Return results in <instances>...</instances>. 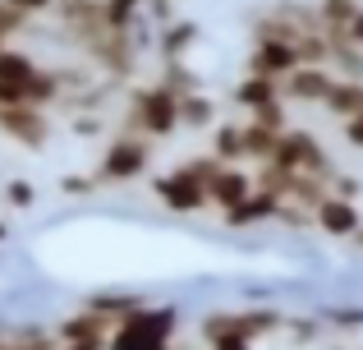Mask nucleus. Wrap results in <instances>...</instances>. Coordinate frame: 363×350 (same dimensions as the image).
Here are the masks:
<instances>
[{"label": "nucleus", "mask_w": 363, "mask_h": 350, "mask_svg": "<svg viewBox=\"0 0 363 350\" xmlns=\"http://www.w3.org/2000/svg\"><path fill=\"white\" fill-rule=\"evenodd\" d=\"M281 314L272 309H248V314H207L203 318V341L212 350H253L262 337L281 332Z\"/></svg>", "instance_id": "1"}, {"label": "nucleus", "mask_w": 363, "mask_h": 350, "mask_svg": "<svg viewBox=\"0 0 363 350\" xmlns=\"http://www.w3.org/2000/svg\"><path fill=\"white\" fill-rule=\"evenodd\" d=\"M175 337V309H138L111 327L106 350H170Z\"/></svg>", "instance_id": "2"}, {"label": "nucleus", "mask_w": 363, "mask_h": 350, "mask_svg": "<svg viewBox=\"0 0 363 350\" xmlns=\"http://www.w3.org/2000/svg\"><path fill=\"white\" fill-rule=\"evenodd\" d=\"M129 125L138 129L143 138H166L179 129V97L166 92L161 83L152 88H133L129 92Z\"/></svg>", "instance_id": "3"}, {"label": "nucleus", "mask_w": 363, "mask_h": 350, "mask_svg": "<svg viewBox=\"0 0 363 350\" xmlns=\"http://www.w3.org/2000/svg\"><path fill=\"white\" fill-rule=\"evenodd\" d=\"M147 166H152V143H147V138H138V134H116V138L106 143V153H101V162H97V171H92V180H97V185H129V180L147 175Z\"/></svg>", "instance_id": "4"}, {"label": "nucleus", "mask_w": 363, "mask_h": 350, "mask_svg": "<svg viewBox=\"0 0 363 350\" xmlns=\"http://www.w3.org/2000/svg\"><path fill=\"white\" fill-rule=\"evenodd\" d=\"M272 166H281V171H290V175H322V180H331V162H327V153H322L318 134H308V129H285V134L276 138Z\"/></svg>", "instance_id": "5"}, {"label": "nucleus", "mask_w": 363, "mask_h": 350, "mask_svg": "<svg viewBox=\"0 0 363 350\" xmlns=\"http://www.w3.org/2000/svg\"><path fill=\"white\" fill-rule=\"evenodd\" d=\"M152 194L170 207V212H203L207 207V185L198 180L189 166H175V171L152 180Z\"/></svg>", "instance_id": "6"}, {"label": "nucleus", "mask_w": 363, "mask_h": 350, "mask_svg": "<svg viewBox=\"0 0 363 350\" xmlns=\"http://www.w3.org/2000/svg\"><path fill=\"white\" fill-rule=\"evenodd\" d=\"M299 65L303 60L290 42H257L253 55H248V74H253V79H272V83H285Z\"/></svg>", "instance_id": "7"}, {"label": "nucleus", "mask_w": 363, "mask_h": 350, "mask_svg": "<svg viewBox=\"0 0 363 350\" xmlns=\"http://www.w3.org/2000/svg\"><path fill=\"white\" fill-rule=\"evenodd\" d=\"M331 83H336V74H331L327 65H299V70L281 83V97L303 102V106H322L327 92H331Z\"/></svg>", "instance_id": "8"}, {"label": "nucleus", "mask_w": 363, "mask_h": 350, "mask_svg": "<svg viewBox=\"0 0 363 350\" xmlns=\"http://www.w3.org/2000/svg\"><path fill=\"white\" fill-rule=\"evenodd\" d=\"M88 55L106 74L124 79V74L133 70V60H138V42H133V33H101L97 42H88Z\"/></svg>", "instance_id": "9"}, {"label": "nucleus", "mask_w": 363, "mask_h": 350, "mask_svg": "<svg viewBox=\"0 0 363 350\" xmlns=\"http://www.w3.org/2000/svg\"><path fill=\"white\" fill-rule=\"evenodd\" d=\"M0 129L23 148H42L46 134H51V120H46L42 106H9V111H0Z\"/></svg>", "instance_id": "10"}, {"label": "nucleus", "mask_w": 363, "mask_h": 350, "mask_svg": "<svg viewBox=\"0 0 363 350\" xmlns=\"http://www.w3.org/2000/svg\"><path fill=\"white\" fill-rule=\"evenodd\" d=\"M313 226H318L322 235H331V240H350V235L363 226V217H359V203H350V198H336V194H327L318 203V212H313Z\"/></svg>", "instance_id": "11"}, {"label": "nucleus", "mask_w": 363, "mask_h": 350, "mask_svg": "<svg viewBox=\"0 0 363 350\" xmlns=\"http://www.w3.org/2000/svg\"><path fill=\"white\" fill-rule=\"evenodd\" d=\"M111 327H116V323H106L101 314L83 309V314L65 318V323L55 327V350H60V346H101V350H106V341H111Z\"/></svg>", "instance_id": "12"}, {"label": "nucleus", "mask_w": 363, "mask_h": 350, "mask_svg": "<svg viewBox=\"0 0 363 350\" xmlns=\"http://www.w3.org/2000/svg\"><path fill=\"white\" fill-rule=\"evenodd\" d=\"M248 194H253V171H244V166H216V175L207 180V203L221 212H230Z\"/></svg>", "instance_id": "13"}, {"label": "nucleus", "mask_w": 363, "mask_h": 350, "mask_svg": "<svg viewBox=\"0 0 363 350\" xmlns=\"http://www.w3.org/2000/svg\"><path fill=\"white\" fill-rule=\"evenodd\" d=\"M42 74V65L33 60L28 51H0V88H9V92H23V102H28V88H33V79Z\"/></svg>", "instance_id": "14"}, {"label": "nucleus", "mask_w": 363, "mask_h": 350, "mask_svg": "<svg viewBox=\"0 0 363 350\" xmlns=\"http://www.w3.org/2000/svg\"><path fill=\"white\" fill-rule=\"evenodd\" d=\"M276 212H281V198H272L267 189H253V194L240 198V203L221 217H225V226H262V222H272Z\"/></svg>", "instance_id": "15"}, {"label": "nucleus", "mask_w": 363, "mask_h": 350, "mask_svg": "<svg viewBox=\"0 0 363 350\" xmlns=\"http://www.w3.org/2000/svg\"><path fill=\"white\" fill-rule=\"evenodd\" d=\"M322 106H327L331 116H340V120H354V116H363V79H336Z\"/></svg>", "instance_id": "16"}, {"label": "nucleus", "mask_w": 363, "mask_h": 350, "mask_svg": "<svg viewBox=\"0 0 363 350\" xmlns=\"http://www.w3.org/2000/svg\"><path fill=\"white\" fill-rule=\"evenodd\" d=\"M235 102H240L248 116H257V111L276 106V102H285V97H281V83H272V79H253V74H248L240 88H235Z\"/></svg>", "instance_id": "17"}, {"label": "nucleus", "mask_w": 363, "mask_h": 350, "mask_svg": "<svg viewBox=\"0 0 363 350\" xmlns=\"http://www.w3.org/2000/svg\"><path fill=\"white\" fill-rule=\"evenodd\" d=\"M240 138H244V162H272V153H276V129H267V125H257V120H244L240 125Z\"/></svg>", "instance_id": "18"}, {"label": "nucleus", "mask_w": 363, "mask_h": 350, "mask_svg": "<svg viewBox=\"0 0 363 350\" xmlns=\"http://www.w3.org/2000/svg\"><path fill=\"white\" fill-rule=\"evenodd\" d=\"M221 166H240L244 162V138H240V125H216L212 129V153Z\"/></svg>", "instance_id": "19"}, {"label": "nucleus", "mask_w": 363, "mask_h": 350, "mask_svg": "<svg viewBox=\"0 0 363 350\" xmlns=\"http://www.w3.org/2000/svg\"><path fill=\"white\" fill-rule=\"evenodd\" d=\"M138 9H143V0H101V23H106V33H133Z\"/></svg>", "instance_id": "20"}, {"label": "nucleus", "mask_w": 363, "mask_h": 350, "mask_svg": "<svg viewBox=\"0 0 363 350\" xmlns=\"http://www.w3.org/2000/svg\"><path fill=\"white\" fill-rule=\"evenodd\" d=\"M216 116L212 97H203V92H189V97H179V129H207Z\"/></svg>", "instance_id": "21"}, {"label": "nucleus", "mask_w": 363, "mask_h": 350, "mask_svg": "<svg viewBox=\"0 0 363 350\" xmlns=\"http://www.w3.org/2000/svg\"><path fill=\"white\" fill-rule=\"evenodd\" d=\"M194 42H198L194 23H166V28H161V55H166V60H184Z\"/></svg>", "instance_id": "22"}, {"label": "nucleus", "mask_w": 363, "mask_h": 350, "mask_svg": "<svg viewBox=\"0 0 363 350\" xmlns=\"http://www.w3.org/2000/svg\"><path fill=\"white\" fill-rule=\"evenodd\" d=\"M161 88L166 92H175V97H189V92H198V79L184 70V60H166V70H161Z\"/></svg>", "instance_id": "23"}, {"label": "nucleus", "mask_w": 363, "mask_h": 350, "mask_svg": "<svg viewBox=\"0 0 363 350\" xmlns=\"http://www.w3.org/2000/svg\"><path fill=\"white\" fill-rule=\"evenodd\" d=\"M23 23H28V18L18 14L14 5H5V0H0V37H14V33H18Z\"/></svg>", "instance_id": "24"}, {"label": "nucleus", "mask_w": 363, "mask_h": 350, "mask_svg": "<svg viewBox=\"0 0 363 350\" xmlns=\"http://www.w3.org/2000/svg\"><path fill=\"white\" fill-rule=\"evenodd\" d=\"M5 198H9V203H14V207H33V185H28V180H9V189H5Z\"/></svg>", "instance_id": "25"}, {"label": "nucleus", "mask_w": 363, "mask_h": 350, "mask_svg": "<svg viewBox=\"0 0 363 350\" xmlns=\"http://www.w3.org/2000/svg\"><path fill=\"white\" fill-rule=\"evenodd\" d=\"M340 37H345V42H354L359 51H363V5L350 14V23H345V33H340Z\"/></svg>", "instance_id": "26"}, {"label": "nucleus", "mask_w": 363, "mask_h": 350, "mask_svg": "<svg viewBox=\"0 0 363 350\" xmlns=\"http://www.w3.org/2000/svg\"><path fill=\"white\" fill-rule=\"evenodd\" d=\"M60 189H65V194H92L97 180H92V175H69V180H60Z\"/></svg>", "instance_id": "27"}, {"label": "nucleus", "mask_w": 363, "mask_h": 350, "mask_svg": "<svg viewBox=\"0 0 363 350\" xmlns=\"http://www.w3.org/2000/svg\"><path fill=\"white\" fill-rule=\"evenodd\" d=\"M5 5H14L23 18H33V14H42V9H51L55 0H5Z\"/></svg>", "instance_id": "28"}, {"label": "nucleus", "mask_w": 363, "mask_h": 350, "mask_svg": "<svg viewBox=\"0 0 363 350\" xmlns=\"http://www.w3.org/2000/svg\"><path fill=\"white\" fill-rule=\"evenodd\" d=\"M345 143H350V148H359V153H363V116L345 120Z\"/></svg>", "instance_id": "29"}, {"label": "nucleus", "mask_w": 363, "mask_h": 350, "mask_svg": "<svg viewBox=\"0 0 363 350\" xmlns=\"http://www.w3.org/2000/svg\"><path fill=\"white\" fill-rule=\"evenodd\" d=\"M350 244H354V249L363 253V226H359V231H354V235H350Z\"/></svg>", "instance_id": "30"}, {"label": "nucleus", "mask_w": 363, "mask_h": 350, "mask_svg": "<svg viewBox=\"0 0 363 350\" xmlns=\"http://www.w3.org/2000/svg\"><path fill=\"white\" fill-rule=\"evenodd\" d=\"M60 350H101V346H60Z\"/></svg>", "instance_id": "31"}, {"label": "nucleus", "mask_w": 363, "mask_h": 350, "mask_svg": "<svg viewBox=\"0 0 363 350\" xmlns=\"http://www.w3.org/2000/svg\"><path fill=\"white\" fill-rule=\"evenodd\" d=\"M0 240H5V222H0Z\"/></svg>", "instance_id": "32"}, {"label": "nucleus", "mask_w": 363, "mask_h": 350, "mask_svg": "<svg viewBox=\"0 0 363 350\" xmlns=\"http://www.w3.org/2000/svg\"><path fill=\"white\" fill-rule=\"evenodd\" d=\"M0 51H5V37H0Z\"/></svg>", "instance_id": "33"}, {"label": "nucleus", "mask_w": 363, "mask_h": 350, "mask_svg": "<svg viewBox=\"0 0 363 350\" xmlns=\"http://www.w3.org/2000/svg\"><path fill=\"white\" fill-rule=\"evenodd\" d=\"M0 346H5V332H0Z\"/></svg>", "instance_id": "34"}]
</instances>
